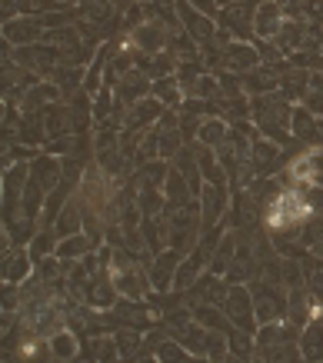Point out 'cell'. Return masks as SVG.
<instances>
[{
  "label": "cell",
  "instance_id": "obj_18",
  "mask_svg": "<svg viewBox=\"0 0 323 363\" xmlns=\"http://www.w3.org/2000/svg\"><path fill=\"white\" fill-rule=\"evenodd\" d=\"M84 203H77V200H67V207H64V213L57 217V223H54V230H57V237H74V233L80 230V223H84Z\"/></svg>",
  "mask_w": 323,
  "mask_h": 363
},
{
  "label": "cell",
  "instance_id": "obj_31",
  "mask_svg": "<svg viewBox=\"0 0 323 363\" xmlns=\"http://www.w3.org/2000/svg\"><path fill=\"white\" fill-rule=\"evenodd\" d=\"M17 4H21V11L23 13H30V11H54L57 4H60V0H17Z\"/></svg>",
  "mask_w": 323,
  "mask_h": 363
},
{
  "label": "cell",
  "instance_id": "obj_1",
  "mask_svg": "<svg viewBox=\"0 0 323 363\" xmlns=\"http://www.w3.org/2000/svg\"><path fill=\"white\" fill-rule=\"evenodd\" d=\"M313 217V203L303 197L300 190H280L277 197L267 203V223L273 230H293Z\"/></svg>",
  "mask_w": 323,
  "mask_h": 363
},
{
  "label": "cell",
  "instance_id": "obj_29",
  "mask_svg": "<svg viewBox=\"0 0 323 363\" xmlns=\"http://www.w3.org/2000/svg\"><path fill=\"white\" fill-rule=\"evenodd\" d=\"M50 250H54V233H40V237H34V243H30V260H40V257H47Z\"/></svg>",
  "mask_w": 323,
  "mask_h": 363
},
{
  "label": "cell",
  "instance_id": "obj_10",
  "mask_svg": "<svg viewBox=\"0 0 323 363\" xmlns=\"http://www.w3.org/2000/svg\"><path fill=\"white\" fill-rule=\"evenodd\" d=\"M177 260H180V250H174V247L167 253H157V260L150 264V284H154V290H167L170 286L174 270H177Z\"/></svg>",
  "mask_w": 323,
  "mask_h": 363
},
{
  "label": "cell",
  "instance_id": "obj_15",
  "mask_svg": "<svg viewBox=\"0 0 323 363\" xmlns=\"http://www.w3.org/2000/svg\"><path fill=\"white\" fill-rule=\"evenodd\" d=\"M60 160H54V157H40V160H34V167H30V180L34 184H40L44 190L57 187L60 184Z\"/></svg>",
  "mask_w": 323,
  "mask_h": 363
},
{
  "label": "cell",
  "instance_id": "obj_20",
  "mask_svg": "<svg viewBox=\"0 0 323 363\" xmlns=\"http://www.w3.org/2000/svg\"><path fill=\"white\" fill-rule=\"evenodd\" d=\"M227 133H230V130H227V123H223L220 117H210V121L200 123V130H197V143H203V147H213V150H217Z\"/></svg>",
  "mask_w": 323,
  "mask_h": 363
},
{
  "label": "cell",
  "instance_id": "obj_28",
  "mask_svg": "<svg viewBox=\"0 0 323 363\" xmlns=\"http://www.w3.org/2000/svg\"><path fill=\"white\" fill-rule=\"evenodd\" d=\"M27 267H30V260L21 257V253H13L11 264L4 267V274H7V280H23V277H27Z\"/></svg>",
  "mask_w": 323,
  "mask_h": 363
},
{
  "label": "cell",
  "instance_id": "obj_22",
  "mask_svg": "<svg viewBox=\"0 0 323 363\" xmlns=\"http://www.w3.org/2000/svg\"><path fill=\"white\" fill-rule=\"evenodd\" d=\"M50 357H60V360L77 357V337L70 330H54L50 333Z\"/></svg>",
  "mask_w": 323,
  "mask_h": 363
},
{
  "label": "cell",
  "instance_id": "obj_4",
  "mask_svg": "<svg viewBox=\"0 0 323 363\" xmlns=\"http://www.w3.org/2000/svg\"><path fill=\"white\" fill-rule=\"evenodd\" d=\"M254 310L260 323L283 320L290 313V300L280 294V286H256L254 290Z\"/></svg>",
  "mask_w": 323,
  "mask_h": 363
},
{
  "label": "cell",
  "instance_id": "obj_23",
  "mask_svg": "<svg viewBox=\"0 0 323 363\" xmlns=\"http://www.w3.org/2000/svg\"><path fill=\"white\" fill-rule=\"evenodd\" d=\"M147 90H150L147 77H137V74H130V77H123L120 84H117V94H120L123 104H137V100L144 97Z\"/></svg>",
  "mask_w": 323,
  "mask_h": 363
},
{
  "label": "cell",
  "instance_id": "obj_9",
  "mask_svg": "<svg viewBox=\"0 0 323 363\" xmlns=\"http://www.w3.org/2000/svg\"><path fill=\"white\" fill-rule=\"evenodd\" d=\"M113 277V284H117V290L120 294H127V297H134V300H144L147 294H150V274H140V267H127V270H120V274H110Z\"/></svg>",
  "mask_w": 323,
  "mask_h": 363
},
{
  "label": "cell",
  "instance_id": "obj_21",
  "mask_svg": "<svg viewBox=\"0 0 323 363\" xmlns=\"http://www.w3.org/2000/svg\"><path fill=\"white\" fill-rule=\"evenodd\" d=\"M160 107H164V100H157V97L137 100L134 107L127 111V121H130V127H137V123H147V121H154L157 113H160Z\"/></svg>",
  "mask_w": 323,
  "mask_h": 363
},
{
  "label": "cell",
  "instance_id": "obj_30",
  "mask_svg": "<svg viewBox=\"0 0 323 363\" xmlns=\"http://www.w3.org/2000/svg\"><path fill=\"white\" fill-rule=\"evenodd\" d=\"M177 150H180L177 130H160V157H177Z\"/></svg>",
  "mask_w": 323,
  "mask_h": 363
},
{
  "label": "cell",
  "instance_id": "obj_17",
  "mask_svg": "<svg viewBox=\"0 0 323 363\" xmlns=\"http://www.w3.org/2000/svg\"><path fill=\"white\" fill-rule=\"evenodd\" d=\"M134 40L140 44V50L157 54L160 47H167V27H164V23H144V27L134 33Z\"/></svg>",
  "mask_w": 323,
  "mask_h": 363
},
{
  "label": "cell",
  "instance_id": "obj_6",
  "mask_svg": "<svg viewBox=\"0 0 323 363\" xmlns=\"http://www.w3.org/2000/svg\"><path fill=\"white\" fill-rule=\"evenodd\" d=\"M283 27V4L277 0H264L254 11V30L256 37H277Z\"/></svg>",
  "mask_w": 323,
  "mask_h": 363
},
{
  "label": "cell",
  "instance_id": "obj_2",
  "mask_svg": "<svg viewBox=\"0 0 323 363\" xmlns=\"http://www.w3.org/2000/svg\"><path fill=\"white\" fill-rule=\"evenodd\" d=\"M254 121L260 123V130L267 133L270 140L287 143L290 140V121H293V111L283 97H267V94H256L254 97Z\"/></svg>",
  "mask_w": 323,
  "mask_h": 363
},
{
  "label": "cell",
  "instance_id": "obj_32",
  "mask_svg": "<svg viewBox=\"0 0 323 363\" xmlns=\"http://www.w3.org/2000/svg\"><path fill=\"white\" fill-rule=\"evenodd\" d=\"M230 347H234L237 357H250V337H244V330L230 337Z\"/></svg>",
  "mask_w": 323,
  "mask_h": 363
},
{
  "label": "cell",
  "instance_id": "obj_27",
  "mask_svg": "<svg viewBox=\"0 0 323 363\" xmlns=\"http://www.w3.org/2000/svg\"><path fill=\"white\" fill-rule=\"evenodd\" d=\"M97 240H90V237H67L64 243H57V257H80V253H87Z\"/></svg>",
  "mask_w": 323,
  "mask_h": 363
},
{
  "label": "cell",
  "instance_id": "obj_19",
  "mask_svg": "<svg viewBox=\"0 0 323 363\" xmlns=\"http://www.w3.org/2000/svg\"><path fill=\"white\" fill-rule=\"evenodd\" d=\"M293 340V330L290 327H283V320H270V323H264V330L256 333V347H277V343H290Z\"/></svg>",
  "mask_w": 323,
  "mask_h": 363
},
{
  "label": "cell",
  "instance_id": "obj_26",
  "mask_svg": "<svg viewBox=\"0 0 323 363\" xmlns=\"http://www.w3.org/2000/svg\"><path fill=\"white\" fill-rule=\"evenodd\" d=\"M180 90H183V84H180L177 77H164L160 84L154 87V94H157V100H164V104H170V107H177L180 104Z\"/></svg>",
  "mask_w": 323,
  "mask_h": 363
},
{
  "label": "cell",
  "instance_id": "obj_36",
  "mask_svg": "<svg viewBox=\"0 0 323 363\" xmlns=\"http://www.w3.org/2000/svg\"><path fill=\"white\" fill-rule=\"evenodd\" d=\"M240 4H244V7H250V11H256V7H260L264 0H240Z\"/></svg>",
  "mask_w": 323,
  "mask_h": 363
},
{
  "label": "cell",
  "instance_id": "obj_16",
  "mask_svg": "<svg viewBox=\"0 0 323 363\" xmlns=\"http://www.w3.org/2000/svg\"><path fill=\"white\" fill-rule=\"evenodd\" d=\"M300 353L307 360H323V320H310L300 337Z\"/></svg>",
  "mask_w": 323,
  "mask_h": 363
},
{
  "label": "cell",
  "instance_id": "obj_35",
  "mask_svg": "<svg viewBox=\"0 0 323 363\" xmlns=\"http://www.w3.org/2000/svg\"><path fill=\"white\" fill-rule=\"evenodd\" d=\"M190 4H193V7H197L200 13H207V17L217 11V4H213V0H190Z\"/></svg>",
  "mask_w": 323,
  "mask_h": 363
},
{
  "label": "cell",
  "instance_id": "obj_7",
  "mask_svg": "<svg viewBox=\"0 0 323 363\" xmlns=\"http://www.w3.org/2000/svg\"><path fill=\"white\" fill-rule=\"evenodd\" d=\"M227 210V190L223 184H207L200 190V213H203V227H217V220Z\"/></svg>",
  "mask_w": 323,
  "mask_h": 363
},
{
  "label": "cell",
  "instance_id": "obj_5",
  "mask_svg": "<svg viewBox=\"0 0 323 363\" xmlns=\"http://www.w3.org/2000/svg\"><path fill=\"white\" fill-rule=\"evenodd\" d=\"M290 177H293L297 184H303V187L320 190L323 187V147L303 154L300 160H293V164H290Z\"/></svg>",
  "mask_w": 323,
  "mask_h": 363
},
{
  "label": "cell",
  "instance_id": "obj_34",
  "mask_svg": "<svg viewBox=\"0 0 323 363\" xmlns=\"http://www.w3.org/2000/svg\"><path fill=\"white\" fill-rule=\"evenodd\" d=\"M107 104H110V90H103L101 97H97V117H107V111H110Z\"/></svg>",
  "mask_w": 323,
  "mask_h": 363
},
{
  "label": "cell",
  "instance_id": "obj_3",
  "mask_svg": "<svg viewBox=\"0 0 323 363\" xmlns=\"http://www.w3.org/2000/svg\"><path fill=\"white\" fill-rule=\"evenodd\" d=\"M223 313H227V320H234L237 330H244V333H254V330H256L254 297L246 294L244 286H234V290H227V300H223Z\"/></svg>",
  "mask_w": 323,
  "mask_h": 363
},
{
  "label": "cell",
  "instance_id": "obj_12",
  "mask_svg": "<svg viewBox=\"0 0 323 363\" xmlns=\"http://www.w3.org/2000/svg\"><path fill=\"white\" fill-rule=\"evenodd\" d=\"M240 84H244V90H250V94H270V90L280 87V74L273 67H254V70L244 74Z\"/></svg>",
  "mask_w": 323,
  "mask_h": 363
},
{
  "label": "cell",
  "instance_id": "obj_11",
  "mask_svg": "<svg viewBox=\"0 0 323 363\" xmlns=\"http://www.w3.org/2000/svg\"><path fill=\"white\" fill-rule=\"evenodd\" d=\"M277 157H280V150H277V143L270 140H260V137H254V143H250V167H254L256 174H267V170H273L277 167Z\"/></svg>",
  "mask_w": 323,
  "mask_h": 363
},
{
  "label": "cell",
  "instance_id": "obj_8",
  "mask_svg": "<svg viewBox=\"0 0 323 363\" xmlns=\"http://www.w3.org/2000/svg\"><path fill=\"white\" fill-rule=\"evenodd\" d=\"M180 17H183V30L193 37V40H213L217 37V30H213V21L207 17V13H200L197 7H190V4H183L180 0Z\"/></svg>",
  "mask_w": 323,
  "mask_h": 363
},
{
  "label": "cell",
  "instance_id": "obj_25",
  "mask_svg": "<svg viewBox=\"0 0 323 363\" xmlns=\"http://www.w3.org/2000/svg\"><path fill=\"white\" fill-rule=\"evenodd\" d=\"M40 33V27H37V21H13L4 27V37L11 40V44H23V40H30V37H37Z\"/></svg>",
  "mask_w": 323,
  "mask_h": 363
},
{
  "label": "cell",
  "instance_id": "obj_38",
  "mask_svg": "<svg viewBox=\"0 0 323 363\" xmlns=\"http://www.w3.org/2000/svg\"><path fill=\"white\" fill-rule=\"evenodd\" d=\"M64 4H70V0H64Z\"/></svg>",
  "mask_w": 323,
  "mask_h": 363
},
{
  "label": "cell",
  "instance_id": "obj_37",
  "mask_svg": "<svg viewBox=\"0 0 323 363\" xmlns=\"http://www.w3.org/2000/svg\"><path fill=\"white\" fill-rule=\"evenodd\" d=\"M110 4H130V0H110Z\"/></svg>",
  "mask_w": 323,
  "mask_h": 363
},
{
  "label": "cell",
  "instance_id": "obj_33",
  "mask_svg": "<svg viewBox=\"0 0 323 363\" xmlns=\"http://www.w3.org/2000/svg\"><path fill=\"white\" fill-rule=\"evenodd\" d=\"M157 357H164V360H167V357H183V353L177 350V343H160V350H157Z\"/></svg>",
  "mask_w": 323,
  "mask_h": 363
},
{
  "label": "cell",
  "instance_id": "obj_13",
  "mask_svg": "<svg viewBox=\"0 0 323 363\" xmlns=\"http://www.w3.org/2000/svg\"><path fill=\"white\" fill-rule=\"evenodd\" d=\"M290 130L297 133L300 140L323 143V123L317 121V113H310V111H293V121H290Z\"/></svg>",
  "mask_w": 323,
  "mask_h": 363
},
{
  "label": "cell",
  "instance_id": "obj_14",
  "mask_svg": "<svg viewBox=\"0 0 323 363\" xmlns=\"http://www.w3.org/2000/svg\"><path fill=\"white\" fill-rule=\"evenodd\" d=\"M223 64L246 74V70L260 67V54H256L254 47H246V44H227V50H223Z\"/></svg>",
  "mask_w": 323,
  "mask_h": 363
},
{
  "label": "cell",
  "instance_id": "obj_24",
  "mask_svg": "<svg viewBox=\"0 0 323 363\" xmlns=\"http://www.w3.org/2000/svg\"><path fill=\"white\" fill-rule=\"evenodd\" d=\"M193 157H197V164H200V170L203 174H207V180H210V184H223V180H227V174H223V167L217 164V160H213V154H210V147H197V150H193Z\"/></svg>",
  "mask_w": 323,
  "mask_h": 363
}]
</instances>
